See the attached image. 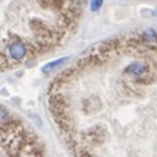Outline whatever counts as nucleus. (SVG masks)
Masks as SVG:
<instances>
[{
    "mask_svg": "<svg viewBox=\"0 0 157 157\" xmlns=\"http://www.w3.org/2000/svg\"><path fill=\"white\" fill-rule=\"evenodd\" d=\"M0 157H44L35 137L18 119L0 105Z\"/></svg>",
    "mask_w": 157,
    "mask_h": 157,
    "instance_id": "2",
    "label": "nucleus"
},
{
    "mask_svg": "<svg viewBox=\"0 0 157 157\" xmlns=\"http://www.w3.org/2000/svg\"><path fill=\"white\" fill-rule=\"evenodd\" d=\"M127 73L134 78H144L145 75H148V66L145 63H134L127 67Z\"/></svg>",
    "mask_w": 157,
    "mask_h": 157,
    "instance_id": "3",
    "label": "nucleus"
},
{
    "mask_svg": "<svg viewBox=\"0 0 157 157\" xmlns=\"http://www.w3.org/2000/svg\"><path fill=\"white\" fill-rule=\"evenodd\" d=\"M66 61V58H63V59H59V61H53V64H51V66H46L44 69H43V72H51L52 69H55L56 66H59L61 63H64Z\"/></svg>",
    "mask_w": 157,
    "mask_h": 157,
    "instance_id": "4",
    "label": "nucleus"
},
{
    "mask_svg": "<svg viewBox=\"0 0 157 157\" xmlns=\"http://www.w3.org/2000/svg\"><path fill=\"white\" fill-rule=\"evenodd\" d=\"M156 14H157V9H156Z\"/></svg>",
    "mask_w": 157,
    "mask_h": 157,
    "instance_id": "6",
    "label": "nucleus"
},
{
    "mask_svg": "<svg viewBox=\"0 0 157 157\" xmlns=\"http://www.w3.org/2000/svg\"><path fill=\"white\" fill-rule=\"evenodd\" d=\"M101 5H102V2H96V3L93 2V3H92V9H93V11H95V9H99Z\"/></svg>",
    "mask_w": 157,
    "mask_h": 157,
    "instance_id": "5",
    "label": "nucleus"
},
{
    "mask_svg": "<svg viewBox=\"0 0 157 157\" xmlns=\"http://www.w3.org/2000/svg\"><path fill=\"white\" fill-rule=\"evenodd\" d=\"M78 3H0V70L59 43Z\"/></svg>",
    "mask_w": 157,
    "mask_h": 157,
    "instance_id": "1",
    "label": "nucleus"
}]
</instances>
